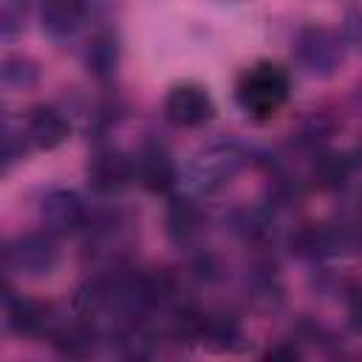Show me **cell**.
Segmentation results:
<instances>
[{"label":"cell","mask_w":362,"mask_h":362,"mask_svg":"<svg viewBox=\"0 0 362 362\" xmlns=\"http://www.w3.org/2000/svg\"><path fill=\"white\" fill-rule=\"evenodd\" d=\"M235 96L249 116L269 119L288 99V74L277 62H257L240 74Z\"/></svg>","instance_id":"1"},{"label":"cell","mask_w":362,"mask_h":362,"mask_svg":"<svg viewBox=\"0 0 362 362\" xmlns=\"http://www.w3.org/2000/svg\"><path fill=\"white\" fill-rule=\"evenodd\" d=\"M57 263V246L48 235H20L6 246V266L23 274H45Z\"/></svg>","instance_id":"2"},{"label":"cell","mask_w":362,"mask_h":362,"mask_svg":"<svg viewBox=\"0 0 362 362\" xmlns=\"http://www.w3.org/2000/svg\"><path fill=\"white\" fill-rule=\"evenodd\" d=\"M164 116L175 127H198L212 116V99L206 88L195 82L175 85L164 99Z\"/></svg>","instance_id":"3"},{"label":"cell","mask_w":362,"mask_h":362,"mask_svg":"<svg viewBox=\"0 0 362 362\" xmlns=\"http://www.w3.org/2000/svg\"><path fill=\"white\" fill-rule=\"evenodd\" d=\"M297 59L308 74H331L342 59L339 40L325 28H303L297 37Z\"/></svg>","instance_id":"4"},{"label":"cell","mask_w":362,"mask_h":362,"mask_svg":"<svg viewBox=\"0 0 362 362\" xmlns=\"http://www.w3.org/2000/svg\"><path fill=\"white\" fill-rule=\"evenodd\" d=\"M130 178H133V164L119 150H96L88 161V184L102 195L124 189Z\"/></svg>","instance_id":"5"},{"label":"cell","mask_w":362,"mask_h":362,"mask_svg":"<svg viewBox=\"0 0 362 362\" xmlns=\"http://www.w3.org/2000/svg\"><path fill=\"white\" fill-rule=\"evenodd\" d=\"M42 221L54 232H74L85 223V206L76 192L71 189H54L42 198Z\"/></svg>","instance_id":"6"},{"label":"cell","mask_w":362,"mask_h":362,"mask_svg":"<svg viewBox=\"0 0 362 362\" xmlns=\"http://www.w3.org/2000/svg\"><path fill=\"white\" fill-rule=\"evenodd\" d=\"M238 167H240V153H238L235 147H223V144H221V147L204 150V153L195 158L192 175H195V181H198L201 187L212 189V187H218V184H226V178H232Z\"/></svg>","instance_id":"7"},{"label":"cell","mask_w":362,"mask_h":362,"mask_svg":"<svg viewBox=\"0 0 362 362\" xmlns=\"http://www.w3.org/2000/svg\"><path fill=\"white\" fill-rule=\"evenodd\" d=\"M71 127L65 122V116L54 107H34L25 119V136L34 147L40 150H54L68 139Z\"/></svg>","instance_id":"8"},{"label":"cell","mask_w":362,"mask_h":362,"mask_svg":"<svg viewBox=\"0 0 362 362\" xmlns=\"http://www.w3.org/2000/svg\"><path fill=\"white\" fill-rule=\"evenodd\" d=\"M136 175L144 189L150 192H167L175 184V164L161 147H144L136 158Z\"/></svg>","instance_id":"9"},{"label":"cell","mask_w":362,"mask_h":362,"mask_svg":"<svg viewBox=\"0 0 362 362\" xmlns=\"http://www.w3.org/2000/svg\"><path fill=\"white\" fill-rule=\"evenodd\" d=\"M6 317H8L11 331L25 334V337H34V334H42L48 328L51 308L42 300H34V297H8Z\"/></svg>","instance_id":"10"},{"label":"cell","mask_w":362,"mask_h":362,"mask_svg":"<svg viewBox=\"0 0 362 362\" xmlns=\"http://www.w3.org/2000/svg\"><path fill=\"white\" fill-rule=\"evenodd\" d=\"M88 0H40V17L42 28L54 37H65L76 28V23L85 14Z\"/></svg>","instance_id":"11"},{"label":"cell","mask_w":362,"mask_h":362,"mask_svg":"<svg viewBox=\"0 0 362 362\" xmlns=\"http://www.w3.org/2000/svg\"><path fill=\"white\" fill-rule=\"evenodd\" d=\"M201 223H204V215L192 201L178 198V201L170 204V209H167V232H170L173 240L181 243V240L195 238L201 232Z\"/></svg>","instance_id":"12"},{"label":"cell","mask_w":362,"mask_h":362,"mask_svg":"<svg viewBox=\"0 0 362 362\" xmlns=\"http://www.w3.org/2000/svg\"><path fill=\"white\" fill-rule=\"evenodd\" d=\"M351 178V161L342 153H322L314 161V184L320 189H342Z\"/></svg>","instance_id":"13"},{"label":"cell","mask_w":362,"mask_h":362,"mask_svg":"<svg viewBox=\"0 0 362 362\" xmlns=\"http://www.w3.org/2000/svg\"><path fill=\"white\" fill-rule=\"evenodd\" d=\"M93 328L85 325V322H74V325H65L54 334V345L59 354L65 356H88L93 351Z\"/></svg>","instance_id":"14"},{"label":"cell","mask_w":362,"mask_h":362,"mask_svg":"<svg viewBox=\"0 0 362 362\" xmlns=\"http://www.w3.org/2000/svg\"><path fill=\"white\" fill-rule=\"evenodd\" d=\"M88 68L96 74V76H107L113 74L116 68V40L102 34V37H93L88 42Z\"/></svg>","instance_id":"15"},{"label":"cell","mask_w":362,"mask_h":362,"mask_svg":"<svg viewBox=\"0 0 362 362\" xmlns=\"http://www.w3.org/2000/svg\"><path fill=\"white\" fill-rule=\"evenodd\" d=\"M25 20V0H3V34L11 37L23 28Z\"/></svg>","instance_id":"16"},{"label":"cell","mask_w":362,"mask_h":362,"mask_svg":"<svg viewBox=\"0 0 362 362\" xmlns=\"http://www.w3.org/2000/svg\"><path fill=\"white\" fill-rule=\"evenodd\" d=\"M342 37L351 48L362 54V8H351L342 17Z\"/></svg>","instance_id":"17"},{"label":"cell","mask_w":362,"mask_h":362,"mask_svg":"<svg viewBox=\"0 0 362 362\" xmlns=\"http://www.w3.org/2000/svg\"><path fill=\"white\" fill-rule=\"evenodd\" d=\"M300 354H297V348H286V345H280V348H269L266 351V359H297Z\"/></svg>","instance_id":"18"},{"label":"cell","mask_w":362,"mask_h":362,"mask_svg":"<svg viewBox=\"0 0 362 362\" xmlns=\"http://www.w3.org/2000/svg\"><path fill=\"white\" fill-rule=\"evenodd\" d=\"M359 156H362V141H359Z\"/></svg>","instance_id":"19"}]
</instances>
